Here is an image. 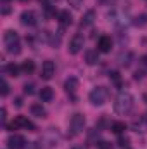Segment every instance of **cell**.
<instances>
[{"mask_svg": "<svg viewBox=\"0 0 147 149\" xmlns=\"http://www.w3.org/2000/svg\"><path fill=\"white\" fill-rule=\"evenodd\" d=\"M133 104H135V99L130 92H119L116 101H114V111L118 114H126L132 111Z\"/></svg>", "mask_w": 147, "mask_h": 149, "instance_id": "1", "label": "cell"}, {"mask_svg": "<svg viewBox=\"0 0 147 149\" xmlns=\"http://www.w3.org/2000/svg\"><path fill=\"white\" fill-rule=\"evenodd\" d=\"M3 43H5V50L9 52V54H14V56H17V54H21V40H19V35L16 33V31H12V30H7L5 33H3Z\"/></svg>", "mask_w": 147, "mask_h": 149, "instance_id": "2", "label": "cell"}, {"mask_svg": "<svg viewBox=\"0 0 147 149\" xmlns=\"http://www.w3.org/2000/svg\"><path fill=\"white\" fill-rule=\"evenodd\" d=\"M88 99L94 106H102L107 99V90L104 87H95L90 94H88Z\"/></svg>", "mask_w": 147, "mask_h": 149, "instance_id": "3", "label": "cell"}, {"mask_svg": "<svg viewBox=\"0 0 147 149\" xmlns=\"http://www.w3.org/2000/svg\"><path fill=\"white\" fill-rule=\"evenodd\" d=\"M30 128V130H37V127L26 118V116H16V120L9 125V130H17V128Z\"/></svg>", "mask_w": 147, "mask_h": 149, "instance_id": "4", "label": "cell"}, {"mask_svg": "<svg viewBox=\"0 0 147 149\" xmlns=\"http://www.w3.org/2000/svg\"><path fill=\"white\" fill-rule=\"evenodd\" d=\"M59 134H57V128H50L45 135H43V144L47 146V148H54V146H57L59 144Z\"/></svg>", "mask_w": 147, "mask_h": 149, "instance_id": "5", "label": "cell"}, {"mask_svg": "<svg viewBox=\"0 0 147 149\" xmlns=\"http://www.w3.org/2000/svg\"><path fill=\"white\" fill-rule=\"evenodd\" d=\"M69 127H71L73 134H80V132L83 130V127H85V116L80 114V113L73 114V118H71V121H69Z\"/></svg>", "mask_w": 147, "mask_h": 149, "instance_id": "6", "label": "cell"}, {"mask_svg": "<svg viewBox=\"0 0 147 149\" xmlns=\"http://www.w3.org/2000/svg\"><path fill=\"white\" fill-rule=\"evenodd\" d=\"M55 73V64H54V61H45L43 64H42V78L43 80H50L52 76Z\"/></svg>", "mask_w": 147, "mask_h": 149, "instance_id": "7", "label": "cell"}, {"mask_svg": "<svg viewBox=\"0 0 147 149\" xmlns=\"http://www.w3.org/2000/svg\"><path fill=\"white\" fill-rule=\"evenodd\" d=\"M7 144H9V149H23L24 144H26V141H24L23 135L14 134V135H10V137L7 139Z\"/></svg>", "mask_w": 147, "mask_h": 149, "instance_id": "8", "label": "cell"}, {"mask_svg": "<svg viewBox=\"0 0 147 149\" xmlns=\"http://www.w3.org/2000/svg\"><path fill=\"white\" fill-rule=\"evenodd\" d=\"M83 43H85V38L81 37V35H74L73 38H71V42H69V52L71 54H78L81 49H83Z\"/></svg>", "mask_w": 147, "mask_h": 149, "instance_id": "9", "label": "cell"}, {"mask_svg": "<svg viewBox=\"0 0 147 149\" xmlns=\"http://www.w3.org/2000/svg\"><path fill=\"white\" fill-rule=\"evenodd\" d=\"M21 23H23L24 26H33V24H37V14H35L33 10H24V12L21 14Z\"/></svg>", "mask_w": 147, "mask_h": 149, "instance_id": "10", "label": "cell"}, {"mask_svg": "<svg viewBox=\"0 0 147 149\" xmlns=\"http://www.w3.org/2000/svg\"><path fill=\"white\" fill-rule=\"evenodd\" d=\"M78 85H80L78 78H74V76H69V78L64 81V90H66L69 95H74V92L78 90Z\"/></svg>", "mask_w": 147, "mask_h": 149, "instance_id": "11", "label": "cell"}, {"mask_svg": "<svg viewBox=\"0 0 147 149\" xmlns=\"http://www.w3.org/2000/svg\"><path fill=\"white\" fill-rule=\"evenodd\" d=\"M111 47H112V40H111V37H101L99 38V42H97V49L101 50V52H109Z\"/></svg>", "mask_w": 147, "mask_h": 149, "instance_id": "12", "label": "cell"}, {"mask_svg": "<svg viewBox=\"0 0 147 149\" xmlns=\"http://www.w3.org/2000/svg\"><path fill=\"white\" fill-rule=\"evenodd\" d=\"M85 63L90 64V66L97 64V63H99V52H97V50H87V54H85Z\"/></svg>", "mask_w": 147, "mask_h": 149, "instance_id": "13", "label": "cell"}, {"mask_svg": "<svg viewBox=\"0 0 147 149\" xmlns=\"http://www.w3.org/2000/svg\"><path fill=\"white\" fill-rule=\"evenodd\" d=\"M40 99H42V102H50L54 99V90L50 87H43L40 90Z\"/></svg>", "mask_w": 147, "mask_h": 149, "instance_id": "14", "label": "cell"}, {"mask_svg": "<svg viewBox=\"0 0 147 149\" xmlns=\"http://www.w3.org/2000/svg\"><path fill=\"white\" fill-rule=\"evenodd\" d=\"M31 114L37 116V118H45L47 116V111H45V108L40 102H35V104H31Z\"/></svg>", "mask_w": 147, "mask_h": 149, "instance_id": "15", "label": "cell"}, {"mask_svg": "<svg viewBox=\"0 0 147 149\" xmlns=\"http://www.w3.org/2000/svg\"><path fill=\"white\" fill-rule=\"evenodd\" d=\"M59 23H61L62 26H71L73 16H71L68 10H61V12H59Z\"/></svg>", "mask_w": 147, "mask_h": 149, "instance_id": "16", "label": "cell"}, {"mask_svg": "<svg viewBox=\"0 0 147 149\" xmlns=\"http://www.w3.org/2000/svg\"><path fill=\"white\" fill-rule=\"evenodd\" d=\"M94 19H95V12H94V10H87V14H85L83 19H81V28L90 26V24L94 23Z\"/></svg>", "mask_w": 147, "mask_h": 149, "instance_id": "17", "label": "cell"}, {"mask_svg": "<svg viewBox=\"0 0 147 149\" xmlns=\"http://www.w3.org/2000/svg\"><path fill=\"white\" fill-rule=\"evenodd\" d=\"M125 130H126L125 121H112V123H111V132H112V134H118V135H119V134H123Z\"/></svg>", "mask_w": 147, "mask_h": 149, "instance_id": "18", "label": "cell"}, {"mask_svg": "<svg viewBox=\"0 0 147 149\" xmlns=\"http://www.w3.org/2000/svg\"><path fill=\"white\" fill-rule=\"evenodd\" d=\"M19 66L17 64H14V63H10V64H7L5 66V73H9L10 76H19Z\"/></svg>", "mask_w": 147, "mask_h": 149, "instance_id": "19", "label": "cell"}, {"mask_svg": "<svg viewBox=\"0 0 147 149\" xmlns=\"http://www.w3.org/2000/svg\"><path fill=\"white\" fill-rule=\"evenodd\" d=\"M33 70H35V64H33V61H24V63H23V66H21V71H24L26 74L33 73Z\"/></svg>", "mask_w": 147, "mask_h": 149, "instance_id": "20", "label": "cell"}, {"mask_svg": "<svg viewBox=\"0 0 147 149\" xmlns=\"http://www.w3.org/2000/svg\"><path fill=\"white\" fill-rule=\"evenodd\" d=\"M0 94H2V95H7V94H9V83H7L3 78L0 80Z\"/></svg>", "mask_w": 147, "mask_h": 149, "instance_id": "21", "label": "cell"}, {"mask_svg": "<svg viewBox=\"0 0 147 149\" xmlns=\"http://www.w3.org/2000/svg\"><path fill=\"white\" fill-rule=\"evenodd\" d=\"M135 24H137V26H144V24H147V14H140V16L135 19Z\"/></svg>", "mask_w": 147, "mask_h": 149, "instance_id": "22", "label": "cell"}, {"mask_svg": "<svg viewBox=\"0 0 147 149\" xmlns=\"http://www.w3.org/2000/svg\"><path fill=\"white\" fill-rule=\"evenodd\" d=\"M33 92H35V85H33V83H30V85L26 83V85H24V94H28V95H31Z\"/></svg>", "mask_w": 147, "mask_h": 149, "instance_id": "23", "label": "cell"}, {"mask_svg": "<svg viewBox=\"0 0 147 149\" xmlns=\"http://www.w3.org/2000/svg\"><path fill=\"white\" fill-rule=\"evenodd\" d=\"M59 43H61V35H57V37H55V35H52V37H50V45H54V47H55V45H59Z\"/></svg>", "mask_w": 147, "mask_h": 149, "instance_id": "24", "label": "cell"}, {"mask_svg": "<svg viewBox=\"0 0 147 149\" xmlns=\"http://www.w3.org/2000/svg\"><path fill=\"white\" fill-rule=\"evenodd\" d=\"M68 2H69V5H71V7L80 9V5H81V2H83V0H68Z\"/></svg>", "mask_w": 147, "mask_h": 149, "instance_id": "25", "label": "cell"}, {"mask_svg": "<svg viewBox=\"0 0 147 149\" xmlns=\"http://www.w3.org/2000/svg\"><path fill=\"white\" fill-rule=\"evenodd\" d=\"M118 144H119V146H121V148H128V139H123V137H121V139H119V142H118Z\"/></svg>", "mask_w": 147, "mask_h": 149, "instance_id": "26", "label": "cell"}, {"mask_svg": "<svg viewBox=\"0 0 147 149\" xmlns=\"http://www.w3.org/2000/svg\"><path fill=\"white\" fill-rule=\"evenodd\" d=\"M109 76L114 80V81H119V73H118V71H112V73H109Z\"/></svg>", "mask_w": 147, "mask_h": 149, "instance_id": "27", "label": "cell"}, {"mask_svg": "<svg viewBox=\"0 0 147 149\" xmlns=\"http://www.w3.org/2000/svg\"><path fill=\"white\" fill-rule=\"evenodd\" d=\"M5 118H7V109H5V108H2V111H0V120H2V121H5Z\"/></svg>", "mask_w": 147, "mask_h": 149, "instance_id": "28", "label": "cell"}, {"mask_svg": "<svg viewBox=\"0 0 147 149\" xmlns=\"http://www.w3.org/2000/svg\"><path fill=\"white\" fill-rule=\"evenodd\" d=\"M9 12H10V7H9V5H3V7H2V14L5 16V14H9Z\"/></svg>", "mask_w": 147, "mask_h": 149, "instance_id": "29", "label": "cell"}, {"mask_svg": "<svg viewBox=\"0 0 147 149\" xmlns=\"http://www.w3.org/2000/svg\"><path fill=\"white\" fill-rule=\"evenodd\" d=\"M73 149H88L87 146H83V144H80V146H74Z\"/></svg>", "mask_w": 147, "mask_h": 149, "instance_id": "30", "label": "cell"}, {"mask_svg": "<svg viewBox=\"0 0 147 149\" xmlns=\"http://www.w3.org/2000/svg\"><path fill=\"white\" fill-rule=\"evenodd\" d=\"M28 149H40V148H38L37 144H30V146H28Z\"/></svg>", "mask_w": 147, "mask_h": 149, "instance_id": "31", "label": "cell"}, {"mask_svg": "<svg viewBox=\"0 0 147 149\" xmlns=\"http://www.w3.org/2000/svg\"><path fill=\"white\" fill-rule=\"evenodd\" d=\"M0 2H2V3H3V5H7V3H9V2H10V0H0Z\"/></svg>", "mask_w": 147, "mask_h": 149, "instance_id": "32", "label": "cell"}, {"mask_svg": "<svg viewBox=\"0 0 147 149\" xmlns=\"http://www.w3.org/2000/svg\"><path fill=\"white\" fill-rule=\"evenodd\" d=\"M38 2H40V3H47V0H38Z\"/></svg>", "mask_w": 147, "mask_h": 149, "instance_id": "33", "label": "cell"}, {"mask_svg": "<svg viewBox=\"0 0 147 149\" xmlns=\"http://www.w3.org/2000/svg\"><path fill=\"white\" fill-rule=\"evenodd\" d=\"M21 2H30V0H21Z\"/></svg>", "mask_w": 147, "mask_h": 149, "instance_id": "34", "label": "cell"}, {"mask_svg": "<svg viewBox=\"0 0 147 149\" xmlns=\"http://www.w3.org/2000/svg\"><path fill=\"white\" fill-rule=\"evenodd\" d=\"M146 121H147V114H146Z\"/></svg>", "mask_w": 147, "mask_h": 149, "instance_id": "35", "label": "cell"}]
</instances>
